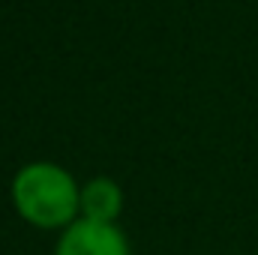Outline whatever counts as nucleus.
<instances>
[{
	"mask_svg": "<svg viewBox=\"0 0 258 255\" xmlns=\"http://www.w3.org/2000/svg\"><path fill=\"white\" fill-rule=\"evenodd\" d=\"M57 255H129V246L114 225L75 219L57 243Z\"/></svg>",
	"mask_w": 258,
	"mask_h": 255,
	"instance_id": "obj_2",
	"label": "nucleus"
},
{
	"mask_svg": "<svg viewBox=\"0 0 258 255\" xmlns=\"http://www.w3.org/2000/svg\"><path fill=\"white\" fill-rule=\"evenodd\" d=\"M12 198L18 213L39 228L72 225L81 210V192L63 168L51 162L24 165L12 180Z\"/></svg>",
	"mask_w": 258,
	"mask_h": 255,
	"instance_id": "obj_1",
	"label": "nucleus"
},
{
	"mask_svg": "<svg viewBox=\"0 0 258 255\" xmlns=\"http://www.w3.org/2000/svg\"><path fill=\"white\" fill-rule=\"evenodd\" d=\"M120 204H123L120 186L108 177H96L81 189V213H84L81 219L114 225V219L120 213Z\"/></svg>",
	"mask_w": 258,
	"mask_h": 255,
	"instance_id": "obj_3",
	"label": "nucleus"
}]
</instances>
